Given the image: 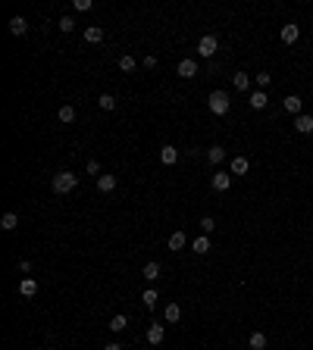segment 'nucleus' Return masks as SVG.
I'll list each match as a JSON object with an SVG mask.
<instances>
[{
	"instance_id": "obj_21",
	"label": "nucleus",
	"mask_w": 313,
	"mask_h": 350,
	"mask_svg": "<svg viewBox=\"0 0 313 350\" xmlns=\"http://www.w3.org/2000/svg\"><path fill=\"white\" fill-rule=\"evenodd\" d=\"M16 225H19V216H16V213H3V219H0V228H3V232H16Z\"/></svg>"
},
{
	"instance_id": "obj_26",
	"label": "nucleus",
	"mask_w": 313,
	"mask_h": 350,
	"mask_svg": "<svg viewBox=\"0 0 313 350\" xmlns=\"http://www.w3.org/2000/svg\"><path fill=\"white\" fill-rule=\"evenodd\" d=\"M135 66H138V63H135V56H129V53L119 56V69H122V72H135Z\"/></svg>"
},
{
	"instance_id": "obj_24",
	"label": "nucleus",
	"mask_w": 313,
	"mask_h": 350,
	"mask_svg": "<svg viewBox=\"0 0 313 350\" xmlns=\"http://www.w3.org/2000/svg\"><path fill=\"white\" fill-rule=\"evenodd\" d=\"M125 325H129V319H125L122 313H116V316L110 319V332H125Z\"/></svg>"
},
{
	"instance_id": "obj_25",
	"label": "nucleus",
	"mask_w": 313,
	"mask_h": 350,
	"mask_svg": "<svg viewBox=\"0 0 313 350\" xmlns=\"http://www.w3.org/2000/svg\"><path fill=\"white\" fill-rule=\"evenodd\" d=\"M60 122H66V125H72V122H75V106H69V103L60 106Z\"/></svg>"
},
{
	"instance_id": "obj_5",
	"label": "nucleus",
	"mask_w": 313,
	"mask_h": 350,
	"mask_svg": "<svg viewBox=\"0 0 313 350\" xmlns=\"http://www.w3.org/2000/svg\"><path fill=\"white\" fill-rule=\"evenodd\" d=\"M282 106H285V113H291V116H301V106H304V100H301L298 94H288L285 100H282Z\"/></svg>"
},
{
	"instance_id": "obj_38",
	"label": "nucleus",
	"mask_w": 313,
	"mask_h": 350,
	"mask_svg": "<svg viewBox=\"0 0 313 350\" xmlns=\"http://www.w3.org/2000/svg\"><path fill=\"white\" fill-rule=\"evenodd\" d=\"M32 350H38V347H32Z\"/></svg>"
},
{
	"instance_id": "obj_3",
	"label": "nucleus",
	"mask_w": 313,
	"mask_h": 350,
	"mask_svg": "<svg viewBox=\"0 0 313 350\" xmlns=\"http://www.w3.org/2000/svg\"><path fill=\"white\" fill-rule=\"evenodd\" d=\"M216 50H219V38H216V35H204L201 41H198V53H201V56H207V59H210L213 53H216Z\"/></svg>"
},
{
	"instance_id": "obj_23",
	"label": "nucleus",
	"mask_w": 313,
	"mask_h": 350,
	"mask_svg": "<svg viewBox=\"0 0 313 350\" xmlns=\"http://www.w3.org/2000/svg\"><path fill=\"white\" fill-rule=\"evenodd\" d=\"M163 335H166V328H163V325H156V322L148 328V341H151V344H160V341H163Z\"/></svg>"
},
{
	"instance_id": "obj_6",
	"label": "nucleus",
	"mask_w": 313,
	"mask_h": 350,
	"mask_svg": "<svg viewBox=\"0 0 313 350\" xmlns=\"http://www.w3.org/2000/svg\"><path fill=\"white\" fill-rule=\"evenodd\" d=\"M160 163H163V166H175V163H179V150H175L172 144L160 147Z\"/></svg>"
},
{
	"instance_id": "obj_15",
	"label": "nucleus",
	"mask_w": 313,
	"mask_h": 350,
	"mask_svg": "<svg viewBox=\"0 0 313 350\" xmlns=\"http://www.w3.org/2000/svg\"><path fill=\"white\" fill-rule=\"evenodd\" d=\"M85 41H88V44H101V41H104V28L88 25V28H85Z\"/></svg>"
},
{
	"instance_id": "obj_7",
	"label": "nucleus",
	"mask_w": 313,
	"mask_h": 350,
	"mask_svg": "<svg viewBox=\"0 0 313 350\" xmlns=\"http://www.w3.org/2000/svg\"><path fill=\"white\" fill-rule=\"evenodd\" d=\"M295 132H301V135H310V132H313V116H307V113L295 116Z\"/></svg>"
},
{
	"instance_id": "obj_11",
	"label": "nucleus",
	"mask_w": 313,
	"mask_h": 350,
	"mask_svg": "<svg viewBox=\"0 0 313 350\" xmlns=\"http://www.w3.org/2000/svg\"><path fill=\"white\" fill-rule=\"evenodd\" d=\"M116 182H119L116 175H101V178H97V191H101V194H110L113 188H116Z\"/></svg>"
},
{
	"instance_id": "obj_1",
	"label": "nucleus",
	"mask_w": 313,
	"mask_h": 350,
	"mask_svg": "<svg viewBox=\"0 0 313 350\" xmlns=\"http://www.w3.org/2000/svg\"><path fill=\"white\" fill-rule=\"evenodd\" d=\"M51 185H53V194H69V191H75L78 175L75 172H56Z\"/></svg>"
},
{
	"instance_id": "obj_19",
	"label": "nucleus",
	"mask_w": 313,
	"mask_h": 350,
	"mask_svg": "<svg viewBox=\"0 0 313 350\" xmlns=\"http://www.w3.org/2000/svg\"><path fill=\"white\" fill-rule=\"evenodd\" d=\"M185 244H188V235L185 232H172L169 235V250H182Z\"/></svg>"
},
{
	"instance_id": "obj_14",
	"label": "nucleus",
	"mask_w": 313,
	"mask_h": 350,
	"mask_svg": "<svg viewBox=\"0 0 313 350\" xmlns=\"http://www.w3.org/2000/svg\"><path fill=\"white\" fill-rule=\"evenodd\" d=\"M19 294H22V297H35L38 294V282H35V278H22V282H19Z\"/></svg>"
},
{
	"instance_id": "obj_2",
	"label": "nucleus",
	"mask_w": 313,
	"mask_h": 350,
	"mask_svg": "<svg viewBox=\"0 0 313 350\" xmlns=\"http://www.w3.org/2000/svg\"><path fill=\"white\" fill-rule=\"evenodd\" d=\"M207 106H210V113H216V116H226L229 113V106H232V100L226 91H213L210 100H207Z\"/></svg>"
},
{
	"instance_id": "obj_12",
	"label": "nucleus",
	"mask_w": 313,
	"mask_h": 350,
	"mask_svg": "<svg viewBox=\"0 0 313 350\" xmlns=\"http://www.w3.org/2000/svg\"><path fill=\"white\" fill-rule=\"evenodd\" d=\"M248 169H251L248 156H232V175H248Z\"/></svg>"
},
{
	"instance_id": "obj_20",
	"label": "nucleus",
	"mask_w": 313,
	"mask_h": 350,
	"mask_svg": "<svg viewBox=\"0 0 313 350\" xmlns=\"http://www.w3.org/2000/svg\"><path fill=\"white\" fill-rule=\"evenodd\" d=\"M144 278H148V282H156V278H160V263H156V259L144 263Z\"/></svg>"
},
{
	"instance_id": "obj_13",
	"label": "nucleus",
	"mask_w": 313,
	"mask_h": 350,
	"mask_svg": "<svg viewBox=\"0 0 313 350\" xmlns=\"http://www.w3.org/2000/svg\"><path fill=\"white\" fill-rule=\"evenodd\" d=\"M226 156H229V153H226V147H219V144L207 150V163H213V166H219V163H222V159H226Z\"/></svg>"
},
{
	"instance_id": "obj_9",
	"label": "nucleus",
	"mask_w": 313,
	"mask_h": 350,
	"mask_svg": "<svg viewBox=\"0 0 313 350\" xmlns=\"http://www.w3.org/2000/svg\"><path fill=\"white\" fill-rule=\"evenodd\" d=\"M298 38H301V28H298L295 22H288V25H282V41H285V44H295V41H298Z\"/></svg>"
},
{
	"instance_id": "obj_37",
	"label": "nucleus",
	"mask_w": 313,
	"mask_h": 350,
	"mask_svg": "<svg viewBox=\"0 0 313 350\" xmlns=\"http://www.w3.org/2000/svg\"><path fill=\"white\" fill-rule=\"evenodd\" d=\"M104 350H122V347H119V344L113 341V344H104Z\"/></svg>"
},
{
	"instance_id": "obj_27",
	"label": "nucleus",
	"mask_w": 313,
	"mask_h": 350,
	"mask_svg": "<svg viewBox=\"0 0 313 350\" xmlns=\"http://www.w3.org/2000/svg\"><path fill=\"white\" fill-rule=\"evenodd\" d=\"M210 250V238L204 235V238H194V253H207Z\"/></svg>"
},
{
	"instance_id": "obj_33",
	"label": "nucleus",
	"mask_w": 313,
	"mask_h": 350,
	"mask_svg": "<svg viewBox=\"0 0 313 350\" xmlns=\"http://www.w3.org/2000/svg\"><path fill=\"white\" fill-rule=\"evenodd\" d=\"M85 169H88V175H101V163H97V159H91Z\"/></svg>"
},
{
	"instance_id": "obj_31",
	"label": "nucleus",
	"mask_w": 313,
	"mask_h": 350,
	"mask_svg": "<svg viewBox=\"0 0 313 350\" xmlns=\"http://www.w3.org/2000/svg\"><path fill=\"white\" fill-rule=\"evenodd\" d=\"M201 228H204L207 235H210V232H216V219H213V216H204V219H201Z\"/></svg>"
},
{
	"instance_id": "obj_36",
	"label": "nucleus",
	"mask_w": 313,
	"mask_h": 350,
	"mask_svg": "<svg viewBox=\"0 0 313 350\" xmlns=\"http://www.w3.org/2000/svg\"><path fill=\"white\" fill-rule=\"evenodd\" d=\"M156 66V56H144V69H154Z\"/></svg>"
},
{
	"instance_id": "obj_8",
	"label": "nucleus",
	"mask_w": 313,
	"mask_h": 350,
	"mask_svg": "<svg viewBox=\"0 0 313 350\" xmlns=\"http://www.w3.org/2000/svg\"><path fill=\"white\" fill-rule=\"evenodd\" d=\"M175 72H179L182 78H194V75L201 72V69H198V63H194V59H182V63H179V69H175Z\"/></svg>"
},
{
	"instance_id": "obj_16",
	"label": "nucleus",
	"mask_w": 313,
	"mask_h": 350,
	"mask_svg": "<svg viewBox=\"0 0 313 350\" xmlns=\"http://www.w3.org/2000/svg\"><path fill=\"white\" fill-rule=\"evenodd\" d=\"M266 344H269V341H266V335H263V332H254V335L248 338V347H251V350H266Z\"/></svg>"
},
{
	"instance_id": "obj_18",
	"label": "nucleus",
	"mask_w": 313,
	"mask_h": 350,
	"mask_svg": "<svg viewBox=\"0 0 313 350\" xmlns=\"http://www.w3.org/2000/svg\"><path fill=\"white\" fill-rule=\"evenodd\" d=\"M9 32H13V35H25L28 32V22H25L22 16H13V19H9Z\"/></svg>"
},
{
	"instance_id": "obj_34",
	"label": "nucleus",
	"mask_w": 313,
	"mask_h": 350,
	"mask_svg": "<svg viewBox=\"0 0 313 350\" xmlns=\"http://www.w3.org/2000/svg\"><path fill=\"white\" fill-rule=\"evenodd\" d=\"M75 9H82V13H85V9H91V0H75Z\"/></svg>"
},
{
	"instance_id": "obj_30",
	"label": "nucleus",
	"mask_w": 313,
	"mask_h": 350,
	"mask_svg": "<svg viewBox=\"0 0 313 350\" xmlns=\"http://www.w3.org/2000/svg\"><path fill=\"white\" fill-rule=\"evenodd\" d=\"M269 85H272V75H269V72H260V75H257V88H260V91H266Z\"/></svg>"
},
{
	"instance_id": "obj_4",
	"label": "nucleus",
	"mask_w": 313,
	"mask_h": 350,
	"mask_svg": "<svg viewBox=\"0 0 313 350\" xmlns=\"http://www.w3.org/2000/svg\"><path fill=\"white\" fill-rule=\"evenodd\" d=\"M210 185H213V191H229L232 188V172H216L210 178Z\"/></svg>"
},
{
	"instance_id": "obj_29",
	"label": "nucleus",
	"mask_w": 313,
	"mask_h": 350,
	"mask_svg": "<svg viewBox=\"0 0 313 350\" xmlns=\"http://www.w3.org/2000/svg\"><path fill=\"white\" fill-rule=\"evenodd\" d=\"M141 300H144V306H148V309H154V306H156V300H160V294H156V291H144Z\"/></svg>"
},
{
	"instance_id": "obj_35",
	"label": "nucleus",
	"mask_w": 313,
	"mask_h": 350,
	"mask_svg": "<svg viewBox=\"0 0 313 350\" xmlns=\"http://www.w3.org/2000/svg\"><path fill=\"white\" fill-rule=\"evenodd\" d=\"M19 272H32V263H28V259H19Z\"/></svg>"
},
{
	"instance_id": "obj_32",
	"label": "nucleus",
	"mask_w": 313,
	"mask_h": 350,
	"mask_svg": "<svg viewBox=\"0 0 313 350\" xmlns=\"http://www.w3.org/2000/svg\"><path fill=\"white\" fill-rule=\"evenodd\" d=\"M56 28H60V32H66V35H69V32H72V28H75V22H72V19H69V16H63V19H60V22H56Z\"/></svg>"
},
{
	"instance_id": "obj_22",
	"label": "nucleus",
	"mask_w": 313,
	"mask_h": 350,
	"mask_svg": "<svg viewBox=\"0 0 313 350\" xmlns=\"http://www.w3.org/2000/svg\"><path fill=\"white\" fill-rule=\"evenodd\" d=\"M266 103H269V97H266V91H260V88H257V91L251 94V106H254V109H263V106H266Z\"/></svg>"
},
{
	"instance_id": "obj_17",
	"label": "nucleus",
	"mask_w": 313,
	"mask_h": 350,
	"mask_svg": "<svg viewBox=\"0 0 313 350\" xmlns=\"http://www.w3.org/2000/svg\"><path fill=\"white\" fill-rule=\"evenodd\" d=\"M232 85H235V91H248V88H251V75L248 72H235Z\"/></svg>"
},
{
	"instance_id": "obj_28",
	"label": "nucleus",
	"mask_w": 313,
	"mask_h": 350,
	"mask_svg": "<svg viewBox=\"0 0 313 350\" xmlns=\"http://www.w3.org/2000/svg\"><path fill=\"white\" fill-rule=\"evenodd\" d=\"M97 103H101V109H116V97L113 94H101V97H97Z\"/></svg>"
},
{
	"instance_id": "obj_10",
	"label": "nucleus",
	"mask_w": 313,
	"mask_h": 350,
	"mask_svg": "<svg viewBox=\"0 0 313 350\" xmlns=\"http://www.w3.org/2000/svg\"><path fill=\"white\" fill-rule=\"evenodd\" d=\"M163 319H166L169 325H175V322L182 319V306H179V303H166V309H163Z\"/></svg>"
}]
</instances>
